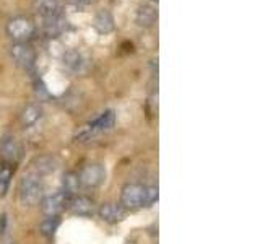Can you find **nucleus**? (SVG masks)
<instances>
[{
  "label": "nucleus",
  "mask_w": 260,
  "mask_h": 244,
  "mask_svg": "<svg viewBox=\"0 0 260 244\" xmlns=\"http://www.w3.org/2000/svg\"><path fill=\"white\" fill-rule=\"evenodd\" d=\"M146 186L142 184H125L120 192V205L125 210H138L146 207L145 202Z\"/></svg>",
  "instance_id": "5"
},
{
  "label": "nucleus",
  "mask_w": 260,
  "mask_h": 244,
  "mask_svg": "<svg viewBox=\"0 0 260 244\" xmlns=\"http://www.w3.org/2000/svg\"><path fill=\"white\" fill-rule=\"evenodd\" d=\"M57 165H59V161H57L54 157H51V155H41V157L35 158L31 163L32 173L38 174V176L54 173V171L57 169Z\"/></svg>",
  "instance_id": "15"
},
{
  "label": "nucleus",
  "mask_w": 260,
  "mask_h": 244,
  "mask_svg": "<svg viewBox=\"0 0 260 244\" xmlns=\"http://www.w3.org/2000/svg\"><path fill=\"white\" fill-rule=\"evenodd\" d=\"M0 155L8 163H16L21 157V146L13 135H5L0 140Z\"/></svg>",
  "instance_id": "11"
},
{
  "label": "nucleus",
  "mask_w": 260,
  "mask_h": 244,
  "mask_svg": "<svg viewBox=\"0 0 260 244\" xmlns=\"http://www.w3.org/2000/svg\"><path fill=\"white\" fill-rule=\"evenodd\" d=\"M35 13L41 20H51L62 13V0H32Z\"/></svg>",
  "instance_id": "9"
},
{
  "label": "nucleus",
  "mask_w": 260,
  "mask_h": 244,
  "mask_svg": "<svg viewBox=\"0 0 260 244\" xmlns=\"http://www.w3.org/2000/svg\"><path fill=\"white\" fill-rule=\"evenodd\" d=\"M59 225H60V220L59 217H47L43 223L39 225V231L43 236H47V238H52L55 234V231L59 230Z\"/></svg>",
  "instance_id": "18"
},
{
  "label": "nucleus",
  "mask_w": 260,
  "mask_h": 244,
  "mask_svg": "<svg viewBox=\"0 0 260 244\" xmlns=\"http://www.w3.org/2000/svg\"><path fill=\"white\" fill-rule=\"evenodd\" d=\"M98 215L106 223H119L127 217V210L119 205V203H103V205L98 208Z\"/></svg>",
  "instance_id": "10"
},
{
  "label": "nucleus",
  "mask_w": 260,
  "mask_h": 244,
  "mask_svg": "<svg viewBox=\"0 0 260 244\" xmlns=\"http://www.w3.org/2000/svg\"><path fill=\"white\" fill-rule=\"evenodd\" d=\"M78 187H80V181H78V174L77 173H65L62 176V192L67 195V197H73L77 195L78 192Z\"/></svg>",
  "instance_id": "17"
},
{
  "label": "nucleus",
  "mask_w": 260,
  "mask_h": 244,
  "mask_svg": "<svg viewBox=\"0 0 260 244\" xmlns=\"http://www.w3.org/2000/svg\"><path fill=\"white\" fill-rule=\"evenodd\" d=\"M39 203H41V210H43V214L46 217H59L67 208L69 197L63 192H55L51 195H46Z\"/></svg>",
  "instance_id": "8"
},
{
  "label": "nucleus",
  "mask_w": 260,
  "mask_h": 244,
  "mask_svg": "<svg viewBox=\"0 0 260 244\" xmlns=\"http://www.w3.org/2000/svg\"><path fill=\"white\" fill-rule=\"evenodd\" d=\"M75 5H81V7H88V5H94L98 4L100 0H72Z\"/></svg>",
  "instance_id": "21"
},
{
  "label": "nucleus",
  "mask_w": 260,
  "mask_h": 244,
  "mask_svg": "<svg viewBox=\"0 0 260 244\" xmlns=\"http://www.w3.org/2000/svg\"><path fill=\"white\" fill-rule=\"evenodd\" d=\"M41 117H43V109H41V106L38 104H28L26 108L21 111V116H20L21 124L24 127L35 126Z\"/></svg>",
  "instance_id": "16"
},
{
  "label": "nucleus",
  "mask_w": 260,
  "mask_h": 244,
  "mask_svg": "<svg viewBox=\"0 0 260 244\" xmlns=\"http://www.w3.org/2000/svg\"><path fill=\"white\" fill-rule=\"evenodd\" d=\"M10 57L16 67L23 70H32L36 65V49L29 43H13L10 47Z\"/></svg>",
  "instance_id": "4"
},
{
  "label": "nucleus",
  "mask_w": 260,
  "mask_h": 244,
  "mask_svg": "<svg viewBox=\"0 0 260 244\" xmlns=\"http://www.w3.org/2000/svg\"><path fill=\"white\" fill-rule=\"evenodd\" d=\"M114 124H116V112H114L112 109H106L96 119L88 122V124L77 134V138L80 142H85L89 137H93L94 134L106 132V130L112 129Z\"/></svg>",
  "instance_id": "3"
},
{
  "label": "nucleus",
  "mask_w": 260,
  "mask_h": 244,
  "mask_svg": "<svg viewBox=\"0 0 260 244\" xmlns=\"http://www.w3.org/2000/svg\"><path fill=\"white\" fill-rule=\"evenodd\" d=\"M158 187L156 186H150L146 187V194H145V202H146V207L153 205L154 202L158 200Z\"/></svg>",
  "instance_id": "19"
},
{
  "label": "nucleus",
  "mask_w": 260,
  "mask_h": 244,
  "mask_svg": "<svg viewBox=\"0 0 260 244\" xmlns=\"http://www.w3.org/2000/svg\"><path fill=\"white\" fill-rule=\"evenodd\" d=\"M106 179V168L101 163H89L83 166L78 174V181L81 186L88 187V189H94L100 187Z\"/></svg>",
  "instance_id": "7"
},
{
  "label": "nucleus",
  "mask_w": 260,
  "mask_h": 244,
  "mask_svg": "<svg viewBox=\"0 0 260 244\" xmlns=\"http://www.w3.org/2000/svg\"><path fill=\"white\" fill-rule=\"evenodd\" d=\"M18 199L23 207H35L43 200V181L41 176L28 173L18 184Z\"/></svg>",
  "instance_id": "1"
},
{
  "label": "nucleus",
  "mask_w": 260,
  "mask_h": 244,
  "mask_svg": "<svg viewBox=\"0 0 260 244\" xmlns=\"http://www.w3.org/2000/svg\"><path fill=\"white\" fill-rule=\"evenodd\" d=\"M5 31L13 43H29L31 38L36 35V23L26 15H18L8 20Z\"/></svg>",
  "instance_id": "2"
},
{
  "label": "nucleus",
  "mask_w": 260,
  "mask_h": 244,
  "mask_svg": "<svg viewBox=\"0 0 260 244\" xmlns=\"http://www.w3.org/2000/svg\"><path fill=\"white\" fill-rule=\"evenodd\" d=\"M62 65L73 75H85L91 67V60L78 49H69L62 54Z\"/></svg>",
  "instance_id": "6"
},
{
  "label": "nucleus",
  "mask_w": 260,
  "mask_h": 244,
  "mask_svg": "<svg viewBox=\"0 0 260 244\" xmlns=\"http://www.w3.org/2000/svg\"><path fill=\"white\" fill-rule=\"evenodd\" d=\"M150 2H151V4H158V2H159V0H150Z\"/></svg>",
  "instance_id": "22"
},
{
  "label": "nucleus",
  "mask_w": 260,
  "mask_h": 244,
  "mask_svg": "<svg viewBox=\"0 0 260 244\" xmlns=\"http://www.w3.org/2000/svg\"><path fill=\"white\" fill-rule=\"evenodd\" d=\"M158 20V10L154 8L153 5H140L137 10V15H135V21L138 26L142 28H151L154 23Z\"/></svg>",
  "instance_id": "14"
},
{
  "label": "nucleus",
  "mask_w": 260,
  "mask_h": 244,
  "mask_svg": "<svg viewBox=\"0 0 260 244\" xmlns=\"http://www.w3.org/2000/svg\"><path fill=\"white\" fill-rule=\"evenodd\" d=\"M10 169H0V189H2L4 192L7 191L8 187V182H10Z\"/></svg>",
  "instance_id": "20"
},
{
  "label": "nucleus",
  "mask_w": 260,
  "mask_h": 244,
  "mask_svg": "<svg viewBox=\"0 0 260 244\" xmlns=\"http://www.w3.org/2000/svg\"><path fill=\"white\" fill-rule=\"evenodd\" d=\"M69 208L77 217H91L96 211L94 202L89 197H85V195H73L69 200Z\"/></svg>",
  "instance_id": "12"
},
{
  "label": "nucleus",
  "mask_w": 260,
  "mask_h": 244,
  "mask_svg": "<svg viewBox=\"0 0 260 244\" xmlns=\"http://www.w3.org/2000/svg\"><path fill=\"white\" fill-rule=\"evenodd\" d=\"M93 28L96 29L98 35H111L116 29V21H114V16L108 8H103L94 15Z\"/></svg>",
  "instance_id": "13"
}]
</instances>
